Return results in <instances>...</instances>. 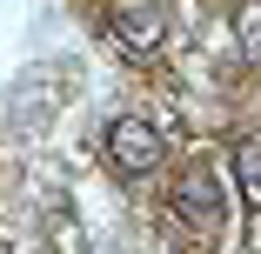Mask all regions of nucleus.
Masks as SVG:
<instances>
[{
    "mask_svg": "<svg viewBox=\"0 0 261 254\" xmlns=\"http://www.w3.org/2000/svg\"><path fill=\"white\" fill-rule=\"evenodd\" d=\"M161 127H154L147 114H114V127H108V167L114 174H154L161 167Z\"/></svg>",
    "mask_w": 261,
    "mask_h": 254,
    "instance_id": "nucleus-1",
    "label": "nucleus"
},
{
    "mask_svg": "<svg viewBox=\"0 0 261 254\" xmlns=\"http://www.w3.org/2000/svg\"><path fill=\"white\" fill-rule=\"evenodd\" d=\"M108 27H114V40L127 47V54H161V40H168V7H161V0H114Z\"/></svg>",
    "mask_w": 261,
    "mask_h": 254,
    "instance_id": "nucleus-2",
    "label": "nucleus"
},
{
    "mask_svg": "<svg viewBox=\"0 0 261 254\" xmlns=\"http://www.w3.org/2000/svg\"><path fill=\"white\" fill-rule=\"evenodd\" d=\"M174 208H181L194 228H221V221H228V201H221L215 167H181V181H174Z\"/></svg>",
    "mask_w": 261,
    "mask_h": 254,
    "instance_id": "nucleus-3",
    "label": "nucleus"
},
{
    "mask_svg": "<svg viewBox=\"0 0 261 254\" xmlns=\"http://www.w3.org/2000/svg\"><path fill=\"white\" fill-rule=\"evenodd\" d=\"M234 187L248 201V214H261V140H234Z\"/></svg>",
    "mask_w": 261,
    "mask_h": 254,
    "instance_id": "nucleus-4",
    "label": "nucleus"
},
{
    "mask_svg": "<svg viewBox=\"0 0 261 254\" xmlns=\"http://www.w3.org/2000/svg\"><path fill=\"white\" fill-rule=\"evenodd\" d=\"M234 47L248 61H261V0H241L234 7Z\"/></svg>",
    "mask_w": 261,
    "mask_h": 254,
    "instance_id": "nucleus-5",
    "label": "nucleus"
}]
</instances>
